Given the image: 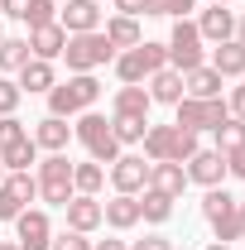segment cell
Listing matches in <instances>:
<instances>
[{
    "mask_svg": "<svg viewBox=\"0 0 245 250\" xmlns=\"http://www.w3.org/2000/svg\"><path fill=\"white\" fill-rule=\"evenodd\" d=\"M96 96H101V82H96L92 72H72L67 82H53L48 87V116H82V111H92Z\"/></svg>",
    "mask_w": 245,
    "mask_h": 250,
    "instance_id": "1",
    "label": "cell"
},
{
    "mask_svg": "<svg viewBox=\"0 0 245 250\" xmlns=\"http://www.w3.org/2000/svg\"><path fill=\"white\" fill-rule=\"evenodd\" d=\"M144 154L149 164H187L197 154V135L183 125H149L144 130Z\"/></svg>",
    "mask_w": 245,
    "mask_h": 250,
    "instance_id": "2",
    "label": "cell"
},
{
    "mask_svg": "<svg viewBox=\"0 0 245 250\" xmlns=\"http://www.w3.org/2000/svg\"><path fill=\"white\" fill-rule=\"evenodd\" d=\"M72 135L82 140V149L96 159V164H116L121 159V140H116V130L106 116H96V111H82L77 125H72Z\"/></svg>",
    "mask_w": 245,
    "mask_h": 250,
    "instance_id": "3",
    "label": "cell"
},
{
    "mask_svg": "<svg viewBox=\"0 0 245 250\" xmlns=\"http://www.w3.org/2000/svg\"><path fill=\"white\" fill-rule=\"evenodd\" d=\"M159 67H168V48L163 43H135V48H125L121 58H116V77H121L125 87H140V82H149Z\"/></svg>",
    "mask_w": 245,
    "mask_h": 250,
    "instance_id": "4",
    "label": "cell"
},
{
    "mask_svg": "<svg viewBox=\"0 0 245 250\" xmlns=\"http://www.w3.org/2000/svg\"><path fill=\"white\" fill-rule=\"evenodd\" d=\"M62 58H67L72 72H96V67H106V62L116 58V48H111V39H106L101 29H92V34H67Z\"/></svg>",
    "mask_w": 245,
    "mask_h": 250,
    "instance_id": "5",
    "label": "cell"
},
{
    "mask_svg": "<svg viewBox=\"0 0 245 250\" xmlns=\"http://www.w3.org/2000/svg\"><path fill=\"white\" fill-rule=\"evenodd\" d=\"M202 217L212 221V231H216L221 246L241 241V202H236L226 188H207V197H202Z\"/></svg>",
    "mask_w": 245,
    "mask_h": 250,
    "instance_id": "6",
    "label": "cell"
},
{
    "mask_svg": "<svg viewBox=\"0 0 245 250\" xmlns=\"http://www.w3.org/2000/svg\"><path fill=\"white\" fill-rule=\"evenodd\" d=\"M39 197L48 202V207H67L72 197H77V188H72V164L67 154H48L39 164Z\"/></svg>",
    "mask_w": 245,
    "mask_h": 250,
    "instance_id": "7",
    "label": "cell"
},
{
    "mask_svg": "<svg viewBox=\"0 0 245 250\" xmlns=\"http://www.w3.org/2000/svg\"><path fill=\"white\" fill-rule=\"evenodd\" d=\"M221 121H231V111H226V101L221 96H183L178 101V121L173 125H183V130H216Z\"/></svg>",
    "mask_w": 245,
    "mask_h": 250,
    "instance_id": "8",
    "label": "cell"
},
{
    "mask_svg": "<svg viewBox=\"0 0 245 250\" xmlns=\"http://www.w3.org/2000/svg\"><path fill=\"white\" fill-rule=\"evenodd\" d=\"M163 48H168V67H173V72H192V67H202V34H197L192 20H178Z\"/></svg>",
    "mask_w": 245,
    "mask_h": 250,
    "instance_id": "9",
    "label": "cell"
},
{
    "mask_svg": "<svg viewBox=\"0 0 245 250\" xmlns=\"http://www.w3.org/2000/svg\"><path fill=\"white\" fill-rule=\"evenodd\" d=\"M39 197V178L34 173H10L5 183H0V221H15L24 212V202Z\"/></svg>",
    "mask_w": 245,
    "mask_h": 250,
    "instance_id": "10",
    "label": "cell"
},
{
    "mask_svg": "<svg viewBox=\"0 0 245 250\" xmlns=\"http://www.w3.org/2000/svg\"><path fill=\"white\" fill-rule=\"evenodd\" d=\"M15 231H20V250H48V241H53V226H48V217L39 212V207H24L20 217H15Z\"/></svg>",
    "mask_w": 245,
    "mask_h": 250,
    "instance_id": "11",
    "label": "cell"
},
{
    "mask_svg": "<svg viewBox=\"0 0 245 250\" xmlns=\"http://www.w3.org/2000/svg\"><path fill=\"white\" fill-rule=\"evenodd\" d=\"M111 183H116V192H130V197H135L140 188L149 183V164H144L140 154H121L116 164H111Z\"/></svg>",
    "mask_w": 245,
    "mask_h": 250,
    "instance_id": "12",
    "label": "cell"
},
{
    "mask_svg": "<svg viewBox=\"0 0 245 250\" xmlns=\"http://www.w3.org/2000/svg\"><path fill=\"white\" fill-rule=\"evenodd\" d=\"M221 178H226V154H216V149H197V154L187 159V183L216 188Z\"/></svg>",
    "mask_w": 245,
    "mask_h": 250,
    "instance_id": "13",
    "label": "cell"
},
{
    "mask_svg": "<svg viewBox=\"0 0 245 250\" xmlns=\"http://www.w3.org/2000/svg\"><path fill=\"white\" fill-rule=\"evenodd\" d=\"M62 43H67V29H62L58 20H53V24H39V29H29V53H34V58H43V62L62 58Z\"/></svg>",
    "mask_w": 245,
    "mask_h": 250,
    "instance_id": "14",
    "label": "cell"
},
{
    "mask_svg": "<svg viewBox=\"0 0 245 250\" xmlns=\"http://www.w3.org/2000/svg\"><path fill=\"white\" fill-rule=\"evenodd\" d=\"M58 24L67 34H92L101 24V10H96V0H67V10L58 15Z\"/></svg>",
    "mask_w": 245,
    "mask_h": 250,
    "instance_id": "15",
    "label": "cell"
},
{
    "mask_svg": "<svg viewBox=\"0 0 245 250\" xmlns=\"http://www.w3.org/2000/svg\"><path fill=\"white\" fill-rule=\"evenodd\" d=\"M62 212H67V231H82V236H87V231H96V226H101V202H96V197H87V192H77Z\"/></svg>",
    "mask_w": 245,
    "mask_h": 250,
    "instance_id": "16",
    "label": "cell"
},
{
    "mask_svg": "<svg viewBox=\"0 0 245 250\" xmlns=\"http://www.w3.org/2000/svg\"><path fill=\"white\" fill-rule=\"evenodd\" d=\"M197 34H202V39H212V43H226V39H236V15H231L226 5H212V10H202Z\"/></svg>",
    "mask_w": 245,
    "mask_h": 250,
    "instance_id": "17",
    "label": "cell"
},
{
    "mask_svg": "<svg viewBox=\"0 0 245 250\" xmlns=\"http://www.w3.org/2000/svg\"><path fill=\"white\" fill-rule=\"evenodd\" d=\"M101 221H106V226H116V231H130V226L140 221V197L116 192L111 202H101Z\"/></svg>",
    "mask_w": 245,
    "mask_h": 250,
    "instance_id": "18",
    "label": "cell"
},
{
    "mask_svg": "<svg viewBox=\"0 0 245 250\" xmlns=\"http://www.w3.org/2000/svg\"><path fill=\"white\" fill-rule=\"evenodd\" d=\"M5 15H15V20H24L29 29H39V24H53V20H58V10H53V0H5Z\"/></svg>",
    "mask_w": 245,
    "mask_h": 250,
    "instance_id": "19",
    "label": "cell"
},
{
    "mask_svg": "<svg viewBox=\"0 0 245 250\" xmlns=\"http://www.w3.org/2000/svg\"><path fill=\"white\" fill-rule=\"evenodd\" d=\"M144 188L163 192V197H178V192L187 188V168L183 164H149V183Z\"/></svg>",
    "mask_w": 245,
    "mask_h": 250,
    "instance_id": "20",
    "label": "cell"
},
{
    "mask_svg": "<svg viewBox=\"0 0 245 250\" xmlns=\"http://www.w3.org/2000/svg\"><path fill=\"white\" fill-rule=\"evenodd\" d=\"M149 101L178 106V101H183V72H173V67H159V72L149 77Z\"/></svg>",
    "mask_w": 245,
    "mask_h": 250,
    "instance_id": "21",
    "label": "cell"
},
{
    "mask_svg": "<svg viewBox=\"0 0 245 250\" xmlns=\"http://www.w3.org/2000/svg\"><path fill=\"white\" fill-rule=\"evenodd\" d=\"M212 72H221V77H241V72H245V43H236V39L216 43V48H212Z\"/></svg>",
    "mask_w": 245,
    "mask_h": 250,
    "instance_id": "22",
    "label": "cell"
},
{
    "mask_svg": "<svg viewBox=\"0 0 245 250\" xmlns=\"http://www.w3.org/2000/svg\"><path fill=\"white\" fill-rule=\"evenodd\" d=\"M67 135H72V130H67V121H62V116H43V121H39V130H34V145H39V149H48V154H62Z\"/></svg>",
    "mask_w": 245,
    "mask_h": 250,
    "instance_id": "23",
    "label": "cell"
},
{
    "mask_svg": "<svg viewBox=\"0 0 245 250\" xmlns=\"http://www.w3.org/2000/svg\"><path fill=\"white\" fill-rule=\"evenodd\" d=\"M221 72H212L207 62L202 67H192V72H183V96H221Z\"/></svg>",
    "mask_w": 245,
    "mask_h": 250,
    "instance_id": "24",
    "label": "cell"
},
{
    "mask_svg": "<svg viewBox=\"0 0 245 250\" xmlns=\"http://www.w3.org/2000/svg\"><path fill=\"white\" fill-rule=\"evenodd\" d=\"M34 159H39V145H34V135H24V140H15V145H5V149H0V164H5L10 173H29Z\"/></svg>",
    "mask_w": 245,
    "mask_h": 250,
    "instance_id": "25",
    "label": "cell"
},
{
    "mask_svg": "<svg viewBox=\"0 0 245 250\" xmlns=\"http://www.w3.org/2000/svg\"><path fill=\"white\" fill-rule=\"evenodd\" d=\"M58 77H53V62L43 58H29L24 67H20V92H48Z\"/></svg>",
    "mask_w": 245,
    "mask_h": 250,
    "instance_id": "26",
    "label": "cell"
},
{
    "mask_svg": "<svg viewBox=\"0 0 245 250\" xmlns=\"http://www.w3.org/2000/svg\"><path fill=\"white\" fill-rule=\"evenodd\" d=\"M149 92L144 87H121L116 92V116H135V121H149Z\"/></svg>",
    "mask_w": 245,
    "mask_h": 250,
    "instance_id": "27",
    "label": "cell"
},
{
    "mask_svg": "<svg viewBox=\"0 0 245 250\" xmlns=\"http://www.w3.org/2000/svg\"><path fill=\"white\" fill-rule=\"evenodd\" d=\"M101 34L111 39V48H135V43H144V34H140V24H135L130 15H116Z\"/></svg>",
    "mask_w": 245,
    "mask_h": 250,
    "instance_id": "28",
    "label": "cell"
},
{
    "mask_svg": "<svg viewBox=\"0 0 245 250\" xmlns=\"http://www.w3.org/2000/svg\"><path fill=\"white\" fill-rule=\"evenodd\" d=\"M29 58V39H0V72H20Z\"/></svg>",
    "mask_w": 245,
    "mask_h": 250,
    "instance_id": "29",
    "label": "cell"
},
{
    "mask_svg": "<svg viewBox=\"0 0 245 250\" xmlns=\"http://www.w3.org/2000/svg\"><path fill=\"white\" fill-rule=\"evenodd\" d=\"M140 217L144 221H168L173 217V197H163V192H154V188H144V197H140Z\"/></svg>",
    "mask_w": 245,
    "mask_h": 250,
    "instance_id": "30",
    "label": "cell"
},
{
    "mask_svg": "<svg viewBox=\"0 0 245 250\" xmlns=\"http://www.w3.org/2000/svg\"><path fill=\"white\" fill-rule=\"evenodd\" d=\"M101 183H106V168H101V164H72V188H77V192L96 197Z\"/></svg>",
    "mask_w": 245,
    "mask_h": 250,
    "instance_id": "31",
    "label": "cell"
},
{
    "mask_svg": "<svg viewBox=\"0 0 245 250\" xmlns=\"http://www.w3.org/2000/svg\"><path fill=\"white\" fill-rule=\"evenodd\" d=\"M245 149V121H221L216 125V154H236Z\"/></svg>",
    "mask_w": 245,
    "mask_h": 250,
    "instance_id": "32",
    "label": "cell"
},
{
    "mask_svg": "<svg viewBox=\"0 0 245 250\" xmlns=\"http://www.w3.org/2000/svg\"><path fill=\"white\" fill-rule=\"evenodd\" d=\"M111 130H116V140H121V145H140V140H144V130H149V121H135V116H111Z\"/></svg>",
    "mask_w": 245,
    "mask_h": 250,
    "instance_id": "33",
    "label": "cell"
},
{
    "mask_svg": "<svg viewBox=\"0 0 245 250\" xmlns=\"http://www.w3.org/2000/svg\"><path fill=\"white\" fill-rule=\"evenodd\" d=\"M192 5H197V0H144L140 15H173V20H187Z\"/></svg>",
    "mask_w": 245,
    "mask_h": 250,
    "instance_id": "34",
    "label": "cell"
},
{
    "mask_svg": "<svg viewBox=\"0 0 245 250\" xmlns=\"http://www.w3.org/2000/svg\"><path fill=\"white\" fill-rule=\"evenodd\" d=\"M48 250H92V241H87L82 231H58V236L48 241Z\"/></svg>",
    "mask_w": 245,
    "mask_h": 250,
    "instance_id": "35",
    "label": "cell"
},
{
    "mask_svg": "<svg viewBox=\"0 0 245 250\" xmlns=\"http://www.w3.org/2000/svg\"><path fill=\"white\" fill-rule=\"evenodd\" d=\"M20 82H10V77H0V116H15V106H20Z\"/></svg>",
    "mask_w": 245,
    "mask_h": 250,
    "instance_id": "36",
    "label": "cell"
},
{
    "mask_svg": "<svg viewBox=\"0 0 245 250\" xmlns=\"http://www.w3.org/2000/svg\"><path fill=\"white\" fill-rule=\"evenodd\" d=\"M29 130H24V121H15V116H0V149L5 145H15V140H24Z\"/></svg>",
    "mask_w": 245,
    "mask_h": 250,
    "instance_id": "37",
    "label": "cell"
},
{
    "mask_svg": "<svg viewBox=\"0 0 245 250\" xmlns=\"http://www.w3.org/2000/svg\"><path fill=\"white\" fill-rule=\"evenodd\" d=\"M226 111H231V121H245V87H236V92H231Z\"/></svg>",
    "mask_w": 245,
    "mask_h": 250,
    "instance_id": "38",
    "label": "cell"
},
{
    "mask_svg": "<svg viewBox=\"0 0 245 250\" xmlns=\"http://www.w3.org/2000/svg\"><path fill=\"white\" fill-rule=\"evenodd\" d=\"M130 250H173V241L168 236H144V241H135Z\"/></svg>",
    "mask_w": 245,
    "mask_h": 250,
    "instance_id": "39",
    "label": "cell"
},
{
    "mask_svg": "<svg viewBox=\"0 0 245 250\" xmlns=\"http://www.w3.org/2000/svg\"><path fill=\"white\" fill-rule=\"evenodd\" d=\"M226 173H236V178H245V149H236V154H226Z\"/></svg>",
    "mask_w": 245,
    "mask_h": 250,
    "instance_id": "40",
    "label": "cell"
},
{
    "mask_svg": "<svg viewBox=\"0 0 245 250\" xmlns=\"http://www.w3.org/2000/svg\"><path fill=\"white\" fill-rule=\"evenodd\" d=\"M140 5H144V0H116V10H121V15H130V20L140 15Z\"/></svg>",
    "mask_w": 245,
    "mask_h": 250,
    "instance_id": "41",
    "label": "cell"
},
{
    "mask_svg": "<svg viewBox=\"0 0 245 250\" xmlns=\"http://www.w3.org/2000/svg\"><path fill=\"white\" fill-rule=\"evenodd\" d=\"M92 250H130L125 241H101V246H92Z\"/></svg>",
    "mask_w": 245,
    "mask_h": 250,
    "instance_id": "42",
    "label": "cell"
},
{
    "mask_svg": "<svg viewBox=\"0 0 245 250\" xmlns=\"http://www.w3.org/2000/svg\"><path fill=\"white\" fill-rule=\"evenodd\" d=\"M236 43H245V15L236 20Z\"/></svg>",
    "mask_w": 245,
    "mask_h": 250,
    "instance_id": "43",
    "label": "cell"
},
{
    "mask_svg": "<svg viewBox=\"0 0 245 250\" xmlns=\"http://www.w3.org/2000/svg\"><path fill=\"white\" fill-rule=\"evenodd\" d=\"M0 250H20V241H0Z\"/></svg>",
    "mask_w": 245,
    "mask_h": 250,
    "instance_id": "44",
    "label": "cell"
},
{
    "mask_svg": "<svg viewBox=\"0 0 245 250\" xmlns=\"http://www.w3.org/2000/svg\"><path fill=\"white\" fill-rule=\"evenodd\" d=\"M241 241H245V202H241Z\"/></svg>",
    "mask_w": 245,
    "mask_h": 250,
    "instance_id": "45",
    "label": "cell"
},
{
    "mask_svg": "<svg viewBox=\"0 0 245 250\" xmlns=\"http://www.w3.org/2000/svg\"><path fill=\"white\" fill-rule=\"evenodd\" d=\"M207 250H231V246H221V241H216V246H207Z\"/></svg>",
    "mask_w": 245,
    "mask_h": 250,
    "instance_id": "46",
    "label": "cell"
},
{
    "mask_svg": "<svg viewBox=\"0 0 245 250\" xmlns=\"http://www.w3.org/2000/svg\"><path fill=\"white\" fill-rule=\"evenodd\" d=\"M0 183H5V164H0Z\"/></svg>",
    "mask_w": 245,
    "mask_h": 250,
    "instance_id": "47",
    "label": "cell"
},
{
    "mask_svg": "<svg viewBox=\"0 0 245 250\" xmlns=\"http://www.w3.org/2000/svg\"><path fill=\"white\" fill-rule=\"evenodd\" d=\"M212 5H231V0H212Z\"/></svg>",
    "mask_w": 245,
    "mask_h": 250,
    "instance_id": "48",
    "label": "cell"
},
{
    "mask_svg": "<svg viewBox=\"0 0 245 250\" xmlns=\"http://www.w3.org/2000/svg\"><path fill=\"white\" fill-rule=\"evenodd\" d=\"M0 15H5V0H0Z\"/></svg>",
    "mask_w": 245,
    "mask_h": 250,
    "instance_id": "49",
    "label": "cell"
},
{
    "mask_svg": "<svg viewBox=\"0 0 245 250\" xmlns=\"http://www.w3.org/2000/svg\"><path fill=\"white\" fill-rule=\"evenodd\" d=\"M0 39H5V34H0Z\"/></svg>",
    "mask_w": 245,
    "mask_h": 250,
    "instance_id": "50",
    "label": "cell"
}]
</instances>
